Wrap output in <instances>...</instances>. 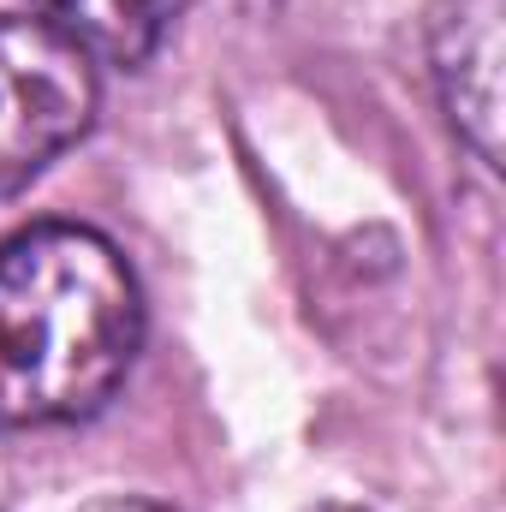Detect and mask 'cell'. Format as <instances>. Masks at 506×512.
Returning a JSON list of instances; mask_svg holds the SVG:
<instances>
[{
    "mask_svg": "<svg viewBox=\"0 0 506 512\" xmlns=\"http://www.w3.org/2000/svg\"><path fill=\"white\" fill-rule=\"evenodd\" d=\"M322 512H352V507H322Z\"/></svg>",
    "mask_w": 506,
    "mask_h": 512,
    "instance_id": "6",
    "label": "cell"
},
{
    "mask_svg": "<svg viewBox=\"0 0 506 512\" xmlns=\"http://www.w3.org/2000/svg\"><path fill=\"white\" fill-rule=\"evenodd\" d=\"M96 120V66L48 18H0V203Z\"/></svg>",
    "mask_w": 506,
    "mask_h": 512,
    "instance_id": "2",
    "label": "cell"
},
{
    "mask_svg": "<svg viewBox=\"0 0 506 512\" xmlns=\"http://www.w3.org/2000/svg\"><path fill=\"white\" fill-rule=\"evenodd\" d=\"M143 346V292L114 239L30 227L0 245V429L78 423Z\"/></svg>",
    "mask_w": 506,
    "mask_h": 512,
    "instance_id": "1",
    "label": "cell"
},
{
    "mask_svg": "<svg viewBox=\"0 0 506 512\" xmlns=\"http://www.w3.org/2000/svg\"><path fill=\"white\" fill-rule=\"evenodd\" d=\"M429 66L453 131L495 167L501 161V0H435Z\"/></svg>",
    "mask_w": 506,
    "mask_h": 512,
    "instance_id": "3",
    "label": "cell"
},
{
    "mask_svg": "<svg viewBox=\"0 0 506 512\" xmlns=\"http://www.w3.org/2000/svg\"><path fill=\"white\" fill-rule=\"evenodd\" d=\"M90 512H167V507H155V501H102Z\"/></svg>",
    "mask_w": 506,
    "mask_h": 512,
    "instance_id": "5",
    "label": "cell"
},
{
    "mask_svg": "<svg viewBox=\"0 0 506 512\" xmlns=\"http://www.w3.org/2000/svg\"><path fill=\"white\" fill-rule=\"evenodd\" d=\"M54 30H66L90 60H114V66H137L155 54V42L173 30V18L191 0H30Z\"/></svg>",
    "mask_w": 506,
    "mask_h": 512,
    "instance_id": "4",
    "label": "cell"
}]
</instances>
